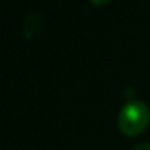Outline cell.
Segmentation results:
<instances>
[{"instance_id":"obj_2","label":"cell","mask_w":150,"mask_h":150,"mask_svg":"<svg viewBox=\"0 0 150 150\" xmlns=\"http://www.w3.org/2000/svg\"><path fill=\"white\" fill-rule=\"evenodd\" d=\"M41 24H43V16L40 13H31L25 18V22H24V37L25 38H34L37 37V34L40 33V28H41Z\"/></svg>"},{"instance_id":"obj_3","label":"cell","mask_w":150,"mask_h":150,"mask_svg":"<svg viewBox=\"0 0 150 150\" xmlns=\"http://www.w3.org/2000/svg\"><path fill=\"white\" fill-rule=\"evenodd\" d=\"M131 150H150V143H141V144H137V146H134Z\"/></svg>"},{"instance_id":"obj_1","label":"cell","mask_w":150,"mask_h":150,"mask_svg":"<svg viewBox=\"0 0 150 150\" xmlns=\"http://www.w3.org/2000/svg\"><path fill=\"white\" fill-rule=\"evenodd\" d=\"M150 122L149 108L138 100L127 102L118 115V128L122 134L128 137H135L141 134Z\"/></svg>"},{"instance_id":"obj_4","label":"cell","mask_w":150,"mask_h":150,"mask_svg":"<svg viewBox=\"0 0 150 150\" xmlns=\"http://www.w3.org/2000/svg\"><path fill=\"white\" fill-rule=\"evenodd\" d=\"M91 3H93V5H108V2H94V0H93Z\"/></svg>"}]
</instances>
